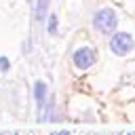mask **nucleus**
<instances>
[{
    "instance_id": "9",
    "label": "nucleus",
    "mask_w": 135,
    "mask_h": 135,
    "mask_svg": "<svg viewBox=\"0 0 135 135\" xmlns=\"http://www.w3.org/2000/svg\"><path fill=\"white\" fill-rule=\"evenodd\" d=\"M127 135H135V131H133V133H127Z\"/></svg>"
},
{
    "instance_id": "8",
    "label": "nucleus",
    "mask_w": 135,
    "mask_h": 135,
    "mask_svg": "<svg viewBox=\"0 0 135 135\" xmlns=\"http://www.w3.org/2000/svg\"><path fill=\"white\" fill-rule=\"evenodd\" d=\"M49 135H72L70 131H53V133H49Z\"/></svg>"
},
{
    "instance_id": "5",
    "label": "nucleus",
    "mask_w": 135,
    "mask_h": 135,
    "mask_svg": "<svg viewBox=\"0 0 135 135\" xmlns=\"http://www.w3.org/2000/svg\"><path fill=\"white\" fill-rule=\"evenodd\" d=\"M49 17V0H34V19L42 23Z\"/></svg>"
},
{
    "instance_id": "7",
    "label": "nucleus",
    "mask_w": 135,
    "mask_h": 135,
    "mask_svg": "<svg viewBox=\"0 0 135 135\" xmlns=\"http://www.w3.org/2000/svg\"><path fill=\"white\" fill-rule=\"evenodd\" d=\"M8 70H11V61H8V57H4V55H2V57H0V72H2V74H6Z\"/></svg>"
},
{
    "instance_id": "6",
    "label": "nucleus",
    "mask_w": 135,
    "mask_h": 135,
    "mask_svg": "<svg viewBox=\"0 0 135 135\" xmlns=\"http://www.w3.org/2000/svg\"><path fill=\"white\" fill-rule=\"evenodd\" d=\"M46 19H49V21H46V32H49L51 36H57V32H59V21H57V15H55V13H51Z\"/></svg>"
},
{
    "instance_id": "3",
    "label": "nucleus",
    "mask_w": 135,
    "mask_h": 135,
    "mask_svg": "<svg viewBox=\"0 0 135 135\" xmlns=\"http://www.w3.org/2000/svg\"><path fill=\"white\" fill-rule=\"evenodd\" d=\"M95 61H97V51H95L91 44H82V46L74 49V53H72V63H74V68L80 70V72L93 68Z\"/></svg>"
},
{
    "instance_id": "10",
    "label": "nucleus",
    "mask_w": 135,
    "mask_h": 135,
    "mask_svg": "<svg viewBox=\"0 0 135 135\" xmlns=\"http://www.w3.org/2000/svg\"><path fill=\"white\" fill-rule=\"evenodd\" d=\"M27 2H30V4H32V2H34V0H27Z\"/></svg>"
},
{
    "instance_id": "1",
    "label": "nucleus",
    "mask_w": 135,
    "mask_h": 135,
    "mask_svg": "<svg viewBox=\"0 0 135 135\" xmlns=\"http://www.w3.org/2000/svg\"><path fill=\"white\" fill-rule=\"evenodd\" d=\"M91 25L95 32H99L101 36H112L118 27V13L110 6H101L93 13L91 17Z\"/></svg>"
},
{
    "instance_id": "2",
    "label": "nucleus",
    "mask_w": 135,
    "mask_h": 135,
    "mask_svg": "<svg viewBox=\"0 0 135 135\" xmlns=\"http://www.w3.org/2000/svg\"><path fill=\"white\" fill-rule=\"evenodd\" d=\"M135 46V38L129 32H114L110 36V51L116 57H127Z\"/></svg>"
},
{
    "instance_id": "4",
    "label": "nucleus",
    "mask_w": 135,
    "mask_h": 135,
    "mask_svg": "<svg viewBox=\"0 0 135 135\" xmlns=\"http://www.w3.org/2000/svg\"><path fill=\"white\" fill-rule=\"evenodd\" d=\"M34 101H36V110L40 114L42 108H44V103L49 101V86H46V82H42V80L34 82Z\"/></svg>"
}]
</instances>
